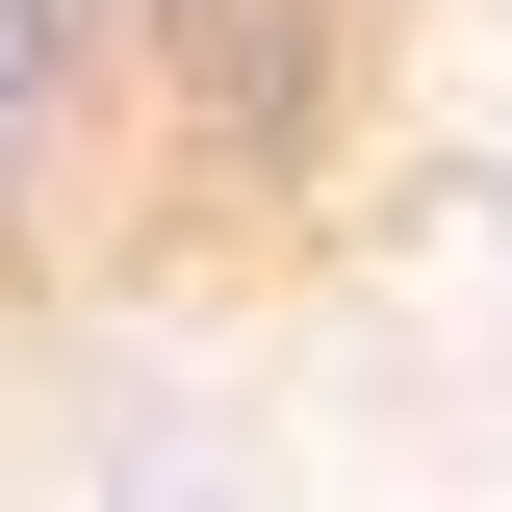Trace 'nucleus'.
<instances>
[{
    "instance_id": "obj_1",
    "label": "nucleus",
    "mask_w": 512,
    "mask_h": 512,
    "mask_svg": "<svg viewBox=\"0 0 512 512\" xmlns=\"http://www.w3.org/2000/svg\"><path fill=\"white\" fill-rule=\"evenodd\" d=\"M77 77H103V0H0V205L77 154Z\"/></svg>"
}]
</instances>
